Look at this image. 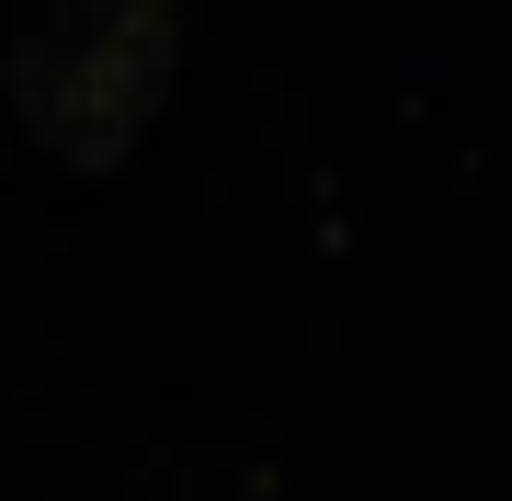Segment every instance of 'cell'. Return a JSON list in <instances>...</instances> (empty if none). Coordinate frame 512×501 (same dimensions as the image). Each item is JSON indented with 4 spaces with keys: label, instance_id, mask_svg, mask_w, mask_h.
Segmentation results:
<instances>
[{
    "label": "cell",
    "instance_id": "obj_1",
    "mask_svg": "<svg viewBox=\"0 0 512 501\" xmlns=\"http://www.w3.org/2000/svg\"><path fill=\"white\" fill-rule=\"evenodd\" d=\"M183 69V0H46L12 46V103L46 160L114 171L171 103Z\"/></svg>",
    "mask_w": 512,
    "mask_h": 501
}]
</instances>
